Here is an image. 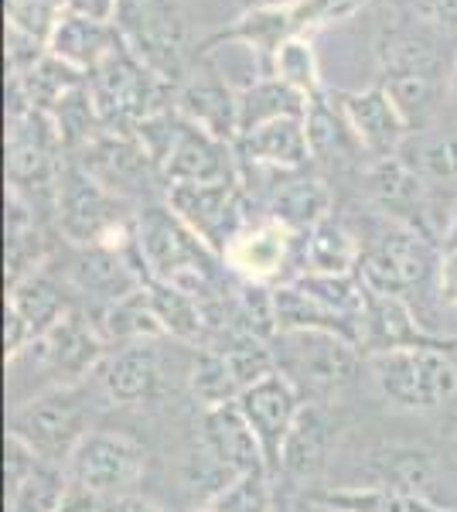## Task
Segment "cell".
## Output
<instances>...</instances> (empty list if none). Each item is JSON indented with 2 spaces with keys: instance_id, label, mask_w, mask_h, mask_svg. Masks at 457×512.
<instances>
[{
  "instance_id": "obj_17",
  "label": "cell",
  "mask_w": 457,
  "mask_h": 512,
  "mask_svg": "<svg viewBox=\"0 0 457 512\" xmlns=\"http://www.w3.org/2000/svg\"><path fill=\"white\" fill-rule=\"evenodd\" d=\"M236 403L243 410L246 424L253 427L263 454H267L270 475H280V454H284L287 437L294 431V420L304 407V396L280 373H270L256 386H249Z\"/></svg>"
},
{
  "instance_id": "obj_19",
  "label": "cell",
  "mask_w": 457,
  "mask_h": 512,
  "mask_svg": "<svg viewBox=\"0 0 457 512\" xmlns=\"http://www.w3.org/2000/svg\"><path fill=\"white\" fill-rule=\"evenodd\" d=\"M4 489L7 512H55L65 489H69V472L38 458L21 437L7 434Z\"/></svg>"
},
{
  "instance_id": "obj_32",
  "label": "cell",
  "mask_w": 457,
  "mask_h": 512,
  "mask_svg": "<svg viewBox=\"0 0 457 512\" xmlns=\"http://www.w3.org/2000/svg\"><path fill=\"white\" fill-rule=\"evenodd\" d=\"M301 239V274H355L359 270V239L338 219H324Z\"/></svg>"
},
{
  "instance_id": "obj_5",
  "label": "cell",
  "mask_w": 457,
  "mask_h": 512,
  "mask_svg": "<svg viewBox=\"0 0 457 512\" xmlns=\"http://www.w3.org/2000/svg\"><path fill=\"white\" fill-rule=\"evenodd\" d=\"M376 390L400 410H440L457 396V366L447 349L437 345H413L365 355Z\"/></svg>"
},
{
  "instance_id": "obj_44",
  "label": "cell",
  "mask_w": 457,
  "mask_h": 512,
  "mask_svg": "<svg viewBox=\"0 0 457 512\" xmlns=\"http://www.w3.org/2000/svg\"><path fill=\"white\" fill-rule=\"evenodd\" d=\"M444 250H457V202H454L451 222H447V233H444Z\"/></svg>"
},
{
  "instance_id": "obj_38",
  "label": "cell",
  "mask_w": 457,
  "mask_h": 512,
  "mask_svg": "<svg viewBox=\"0 0 457 512\" xmlns=\"http://www.w3.org/2000/svg\"><path fill=\"white\" fill-rule=\"evenodd\" d=\"M273 76H280L287 86H294L301 96H318L321 82H318V65H314V52L304 41V35L287 38L280 45V52L273 55Z\"/></svg>"
},
{
  "instance_id": "obj_28",
  "label": "cell",
  "mask_w": 457,
  "mask_h": 512,
  "mask_svg": "<svg viewBox=\"0 0 457 512\" xmlns=\"http://www.w3.org/2000/svg\"><path fill=\"white\" fill-rule=\"evenodd\" d=\"M287 38H297V24H294V0H280V4H263L246 11L243 18H236L229 28L215 31L212 38H205L198 45V52H209V48L222 45V41H243L253 45L273 65V55L280 52Z\"/></svg>"
},
{
  "instance_id": "obj_46",
  "label": "cell",
  "mask_w": 457,
  "mask_h": 512,
  "mask_svg": "<svg viewBox=\"0 0 457 512\" xmlns=\"http://www.w3.org/2000/svg\"><path fill=\"white\" fill-rule=\"evenodd\" d=\"M417 512H440V509H434V506H427V502H420V509Z\"/></svg>"
},
{
  "instance_id": "obj_15",
  "label": "cell",
  "mask_w": 457,
  "mask_h": 512,
  "mask_svg": "<svg viewBox=\"0 0 457 512\" xmlns=\"http://www.w3.org/2000/svg\"><path fill=\"white\" fill-rule=\"evenodd\" d=\"M171 106L181 113L188 123L202 127L205 134L236 144L239 137V93H232L226 79L219 76V69L209 62V55L198 52L195 65L188 69V76L174 89Z\"/></svg>"
},
{
  "instance_id": "obj_16",
  "label": "cell",
  "mask_w": 457,
  "mask_h": 512,
  "mask_svg": "<svg viewBox=\"0 0 457 512\" xmlns=\"http://www.w3.org/2000/svg\"><path fill=\"white\" fill-rule=\"evenodd\" d=\"M365 192L376 202L382 219L403 222V226L417 229V233L434 239L430 219H434V205H430V188L410 164L403 161V154L393 158H379L365 171Z\"/></svg>"
},
{
  "instance_id": "obj_12",
  "label": "cell",
  "mask_w": 457,
  "mask_h": 512,
  "mask_svg": "<svg viewBox=\"0 0 457 512\" xmlns=\"http://www.w3.org/2000/svg\"><path fill=\"white\" fill-rule=\"evenodd\" d=\"M164 185H222V181H243L236 144L205 134L202 127L188 123L178 113V130L161 161Z\"/></svg>"
},
{
  "instance_id": "obj_24",
  "label": "cell",
  "mask_w": 457,
  "mask_h": 512,
  "mask_svg": "<svg viewBox=\"0 0 457 512\" xmlns=\"http://www.w3.org/2000/svg\"><path fill=\"white\" fill-rule=\"evenodd\" d=\"M297 243V236L290 233L284 222L277 219H260L249 222L222 253L229 274L239 280H253V284H270L273 277H280V270L290 260V246Z\"/></svg>"
},
{
  "instance_id": "obj_41",
  "label": "cell",
  "mask_w": 457,
  "mask_h": 512,
  "mask_svg": "<svg viewBox=\"0 0 457 512\" xmlns=\"http://www.w3.org/2000/svg\"><path fill=\"white\" fill-rule=\"evenodd\" d=\"M116 7H120V0H69V4H65V11L79 14V18H93V21H103V24H113Z\"/></svg>"
},
{
  "instance_id": "obj_9",
  "label": "cell",
  "mask_w": 457,
  "mask_h": 512,
  "mask_svg": "<svg viewBox=\"0 0 457 512\" xmlns=\"http://www.w3.org/2000/svg\"><path fill=\"white\" fill-rule=\"evenodd\" d=\"M270 373H277V359H273V349L267 342L226 332L215 342L195 349L188 383L198 407L215 410L226 407V403H236L249 386H256Z\"/></svg>"
},
{
  "instance_id": "obj_8",
  "label": "cell",
  "mask_w": 457,
  "mask_h": 512,
  "mask_svg": "<svg viewBox=\"0 0 457 512\" xmlns=\"http://www.w3.org/2000/svg\"><path fill=\"white\" fill-rule=\"evenodd\" d=\"M89 420H93V407H89L82 386L65 383L48 386V390L35 393L31 400H24L11 414V431L7 434L21 437L38 458L65 468L82 444V437L93 431Z\"/></svg>"
},
{
  "instance_id": "obj_22",
  "label": "cell",
  "mask_w": 457,
  "mask_h": 512,
  "mask_svg": "<svg viewBox=\"0 0 457 512\" xmlns=\"http://www.w3.org/2000/svg\"><path fill=\"white\" fill-rule=\"evenodd\" d=\"M413 345H437V349H454V338L430 335L406 304V297L379 294L365 287V311H362V345L365 355L413 349Z\"/></svg>"
},
{
  "instance_id": "obj_21",
  "label": "cell",
  "mask_w": 457,
  "mask_h": 512,
  "mask_svg": "<svg viewBox=\"0 0 457 512\" xmlns=\"http://www.w3.org/2000/svg\"><path fill=\"white\" fill-rule=\"evenodd\" d=\"M335 99L342 106L348 127L355 130V137H359V144L372 161L393 158V154L403 151L410 127H406L403 113L396 110L393 96L386 93L382 82L362 89V93H335Z\"/></svg>"
},
{
  "instance_id": "obj_27",
  "label": "cell",
  "mask_w": 457,
  "mask_h": 512,
  "mask_svg": "<svg viewBox=\"0 0 457 512\" xmlns=\"http://www.w3.org/2000/svg\"><path fill=\"white\" fill-rule=\"evenodd\" d=\"M270 175V219L284 222L294 236L311 233L331 216V192L321 178L307 171H267Z\"/></svg>"
},
{
  "instance_id": "obj_31",
  "label": "cell",
  "mask_w": 457,
  "mask_h": 512,
  "mask_svg": "<svg viewBox=\"0 0 457 512\" xmlns=\"http://www.w3.org/2000/svg\"><path fill=\"white\" fill-rule=\"evenodd\" d=\"M328 448H331V420L324 414L321 403H304L301 414L294 420L284 454H280V475L307 482V478L321 475L328 465Z\"/></svg>"
},
{
  "instance_id": "obj_29",
  "label": "cell",
  "mask_w": 457,
  "mask_h": 512,
  "mask_svg": "<svg viewBox=\"0 0 457 512\" xmlns=\"http://www.w3.org/2000/svg\"><path fill=\"white\" fill-rule=\"evenodd\" d=\"M307 140H311V158L321 164H355L365 154L355 130L348 127L342 106L335 96H311L304 113Z\"/></svg>"
},
{
  "instance_id": "obj_20",
  "label": "cell",
  "mask_w": 457,
  "mask_h": 512,
  "mask_svg": "<svg viewBox=\"0 0 457 512\" xmlns=\"http://www.w3.org/2000/svg\"><path fill=\"white\" fill-rule=\"evenodd\" d=\"M202 444H205V454L212 458V465L219 468L226 478L270 475L267 454H263L260 441H256L253 427L246 424L239 403H226V407L205 410Z\"/></svg>"
},
{
  "instance_id": "obj_18",
  "label": "cell",
  "mask_w": 457,
  "mask_h": 512,
  "mask_svg": "<svg viewBox=\"0 0 457 512\" xmlns=\"http://www.w3.org/2000/svg\"><path fill=\"white\" fill-rule=\"evenodd\" d=\"M69 284L79 294L99 301V308L137 294L140 287H147V270L140 260L137 239L123 250H113V246L79 250L76 260L69 263Z\"/></svg>"
},
{
  "instance_id": "obj_3",
  "label": "cell",
  "mask_w": 457,
  "mask_h": 512,
  "mask_svg": "<svg viewBox=\"0 0 457 512\" xmlns=\"http://www.w3.org/2000/svg\"><path fill=\"white\" fill-rule=\"evenodd\" d=\"M86 86L99 113V123L113 134H137L140 123L157 110H168V99H174V89L164 86L130 52L123 38H116V45L96 62V69L86 76Z\"/></svg>"
},
{
  "instance_id": "obj_40",
  "label": "cell",
  "mask_w": 457,
  "mask_h": 512,
  "mask_svg": "<svg viewBox=\"0 0 457 512\" xmlns=\"http://www.w3.org/2000/svg\"><path fill=\"white\" fill-rule=\"evenodd\" d=\"M103 506H106V499H99L96 492H89L86 485H79L69 478V489H65L55 512H103Z\"/></svg>"
},
{
  "instance_id": "obj_14",
  "label": "cell",
  "mask_w": 457,
  "mask_h": 512,
  "mask_svg": "<svg viewBox=\"0 0 457 512\" xmlns=\"http://www.w3.org/2000/svg\"><path fill=\"white\" fill-rule=\"evenodd\" d=\"M72 161L82 171H89L99 185L110 188L120 198H140L151 192L157 168L147 158L144 144L137 140V134H113V130H99L82 151L72 154Z\"/></svg>"
},
{
  "instance_id": "obj_2",
  "label": "cell",
  "mask_w": 457,
  "mask_h": 512,
  "mask_svg": "<svg viewBox=\"0 0 457 512\" xmlns=\"http://www.w3.org/2000/svg\"><path fill=\"white\" fill-rule=\"evenodd\" d=\"M55 212L58 233L76 250H93V246L123 250L137 239V216H130L127 198L103 188L72 158L55 178Z\"/></svg>"
},
{
  "instance_id": "obj_25",
  "label": "cell",
  "mask_w": 457,
  "mask_h": 512,
  "mask_svg": "<svg viewBox=\"0 0 457 512\" xmlns=\"http://www.w3.org/2000/svg\"><path fill=\"white\" fill-rule=\"evenodd\" d=\"M103 393L106 400L116 407H140V403L154 400L164 386V366L161 352L154 349V342H130L120 345V352H113L103 362Z\"/></svg>"
},
{
  "instance_id": "obj_10",
  "label": "cell",
  "mask_w": 457,
  "mask_h": 512,
  "mask_svg": "<svg viewBox=\"0 0 457 512\" xmlns=\"http://www.w3.org/2000/svg\"><path fill=\"white\" fill-rule=\"evenodd\" d=\"M144 448L123 431H89L82 437L65 472L72 482L86 485L99 499H120L144 475Z\"/></svg>"
},
{
  "instance_id": "obj_39",
  "label": "cell",
  "mask_w": 457,
  "mask_h": 512,
  "mask_svg": "<svg viewBox=\"0 0 457 512\" xmlns=\"http://www.w3.org/2000/svg\"><path fill=\"white\" fill-rule=\"evenodd\" d=\"M434 294L444 308H457V250H440Z\"/></svg>"
},
{
  "instance_id": "obj_37",
  "label": "cell",
  "mask_w": 457,
  "mask_h": 512,
  "mask_svg": "<svg viewBox=\"0 0 457 512\" xmlns=\"http://www.w3.org/2000/svg\"><path fill=\"white\" fill-rule=\"evenodd\" d=\"M205 512H273L270 475L229 478V482L205 502Z\"/></svg>"
},
{
  "instance_id": "obj_43",
  "label": "cell",
  "mask_w": 457,
  "mask_h": 512,
  "mask_svg": "<svg viewBox=\"0 0 457 512\" xmlns=\"http://www.w3.org/2000/svg\"><path fill=\"white\" fill-rule=\"evenodd\" d=\"M103 512H168L154 506L151 499H140V495H120V499H106Z\"/></svg>"
},
{
  "instance_id": "obj_42",
  "label": "cell",
  "mask_w": 457,
  "mask_h": 512,
  "mask_svg": "<svg viewBox=\"0 0 457 512\" xmlns=\"http://www.w3.org/2000/svg\"><path fill=\"white\" fill-rule=\"evenodd\" d=\"M420 11L440 28H457V0H420Z\"/></svg>"
},
{
  "instance_id": "obj_26",
  "label": "cell",
  "mask_w": 457,
  "mask_h": 512,
  "mask_svg": "<svg viewBox=\"0 0 457 512\" xmlns=\"http://www.w3.org/2000/svg\"><path fill=\"white\" fill-rule=\"evenodd\" d=\"M236 154L239 164L267 171H304L307 161H314L304 117H280L249 130L236 140Z\"/></svg>"
},
{
  "instance_id": "obj_13",
  "label": "cell",
  "mask_w": 457,
  "mask_h": 512,
  "mask_svg": "<svg viewBox=\"0 0 457 512\" xmlns=\"http://www.w3.org/2000/svg\"><path fill=\"white\" fill-rule=\"evenodd\" d=\"M62 154L65 144L48 113L31 106V110L7 117V178H11V188L24 192L31 185H52L62 171V164H58Z\"/></svg>"
},
{
  "instance_id": "obj_4",
  "label": "cell",
  "mask_w": 457,
  "mask_h": 512,
  "mask_svg": "<svg viewBox=\"0 0 457 512\" xmlns=\"http://www.w3.org/2000/svg\"><path fill=\"white\" fill-rule=\"evenodd\" d=\"M116 31L147 69L168 89L188 76L198 59V45L188 38V21L174 0H120Z\"/></svg>"
},
{
  "instance_id": "obj_6",
  "label": "cell",
  "mask_w": 457,
  "mask_h": 512,
  "mask_svg": "<svg viewBox=\"0 0 457 512\" xmlns=\"http://www.w3.org/2000/svg\"><path fill=\"white\" fill-rule=\"evenodd\" d=\"M359 246L362 253L355 274L369 291L406 297L437 280L440 253L434 239L403 226V222L382 219Z\"/></svg>"
},
{
  "instance_id": "obj_45",
  "label": "cell",
  "mask_w": 457,
  "mask_h": 512,
  "mask_svg": "<svg viewBox=\"0 0 457 512\" xmlns=\"http://www.w3.org/2000/svg\"><path fill=\"white\" fill-rule=\"evenodd\" d=\"M451 93H454V103H457V55H454V69H451Z\"/></svg>"
},
{
  "instance_id": "obj_33",
  "label": "cell",
  "mask_w": 457,
  "mask_h": 512,
  "mask_svg": "<svg viewBox=\"0 0 457 512\" xmlns=\"http://www.w3.org/2000/svg\"><path fill=\"white\" fill-rule=\"evenodd\" d=\"M7 311H14V315L31 328V335L41 338L69 315V304H65L62 287L38 267V270H31L28 277H21L18 284H11Z\"/></svg>"
},
{
  "instance_id": "obj_1",
  "label": "cell",
  "mask_w": 457,
  "mask_h": 512,
  "mask_svg": "<svg viewBox=\"0 0 457 512\" xmlns=\"http://www.w3.org/2000/svg\"><path fill=\"white\" fill-rule=\"evenodd\" d=\"M137 250L147 280L174 284L209 301H222V263L191 229L174 216L171 205H144L137 212Z\"/></svg>"
},
{
  "instance_id": "obj_7",
  "label": "cell",
  "mask_w": 457,
  "mask_h": 512,
  "mask_svg": "<svg viewBox=\"0 0 457 512\" xmlns=\"http://www.w3.org/2000/svg\"><path fill=\"white\" fill-rule=\"evenodd\" d=\"M277 373L311 403H328L359 373V345L331 332H277L270 342Z\"/></svg>"
},
{
  "instance_id": "obj_34",
  "label": "cell",
  "mask_w": 457,
  "mask_h": 512,
  "mask_svg": "<svg viewBox=\"0 0 457 512\" xmlns=\"http://www.w3.org/2000/svg\"><path fill=\"white\" fill-rule=\"evenodd\" d=\"M96 332L103 335L106 345H130V342H157V338H168L157 321L151 297H147V287H140L137 294L123 297L116 304H106L99 308V315L93 318Z\"/></svg>"
},
{
  "instance_id": "obj_35",
  "label": "cell",
  "mask_w": 457,
  "mask_h": 512,
  "mask_svg": "<svg viewBox=\"0 0 457 512\" xmlns=\"http://www.w3.org/2000/svg\"><path fill=\"white\" fill-rule=\"evenodd\" d=\"M304 113H307V96H301L294 86H287L284 79L270 72V76L256 79L253 86H246L239 93V137L270 120L304 117Z\"/></svg>"
},
{
  "instance_id": "obj_11",
  "label": "cell",
  "mask_w": 457,
  "mask_h": 512,
  "mask_svg": "<svg viewBox=\"0 0 457 512\" xmlns=\"http://www.w3.org/2000/svg\"><path fill=\"white\" fill-rule=\"evenodd\" d=\"M168 205L185 226L209 246L212 253H226V246L249 226L243 181L222 185H171Z\"/></svg>"
},
{
  "instance_id": "obj_30",
  "label": "cell",
  "mask_w": 457,
  "mask_h": 512,
  "mask_svg": "<svg viewBox=\"0 0 457 512\" xmlns=\"http://www.w3.org/2000/svg\"><path fill=\"white\" fill-rule=\"evenodd\" d=\"M116 38H120L116 24H103L93 18H79L72 11H62L45 48L55 59H62L65 65H72V69L89 76L96 69V62L116 45Z\"/></svg>"
},
{
  "instance_id": "obj_36",
  "label": "cell",
  "mask_w": 457,
  "mask_h": 512,
  "mask_svg": "<svg viewBox=\"0 0 457 512\" xmlns=\"http://www.w3.org/2000/svg\"><path fill=\"white\" fill-rule=\"evenodd\" d=\"M400 154H403V161L427 181V188H434V185L457 188V134H444V137L410 134Z\"/></svg>"
},
{
  "instance_id": "obj_23",
  "label": "cell",
  "mask_w": 457,
  "mask_h": 512,
  "mask_svg": "<svg viewBox=\"0 0 457 512\" xmlns=\"http://www.w3.org/2000/svg\"><path fill=\"white\" fill-rule=\"evenodd\" d=\"M103 335L96 332L93 318L69 311L52 332L28 345L31 355H38L41 366H48L62 383H82V376H89L96 369V362L103 359Z\"/></svg>"
}]
</instances>
